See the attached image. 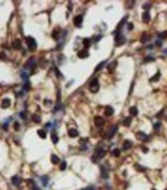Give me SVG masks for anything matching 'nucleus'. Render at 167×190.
Segmentation results:
<instances>
[{
  "label": "nucleus",
  "instance_id": "obj_1",
  "mask_svg": "<svg viewBox=\"0 0 167 190\" xmlns=\"http://www.w3.org/2000/svg\"><path fill=\"white\" fill-rule=\"evenodd\" d=\"M26 44L28 46L29 50L30 51H35L36 49L37 45H36V42L33 37L31 36H28L26 38Z\"/></svg>",
  "mask_w": 167,
  "mask_h": 190
},
{
  "label": "nucleus",
  "instance_id": "obj_2",
  "mask_svg": "<svg viewBox=\"0 0 167 190\" xmlns=\"http://www.w3.org/2000/svg\"><path fill=\"white\" fill-rule=\"evenodd\" d=\"M89 90L92 93H97L99 90V84L97 78H94L89 84Z\"/></svg>",
  "mask_w": 167,
  "mask_h": 190
},
{
  "label": "nucleus",
  "instance_id": "obj_3",
  "mask_svg": "<svg viewBox=\"0 0 167 190\" xmlns=\"http://www.w3.org/2000/svg\"><path fill=\"white\" fill-rule=\"evenodd\" d=\"M115 45L117 46H122L125 43V38L123 36V35H122L121 33H118L115 36Z\"/></svg>",
  "mask_w": 167,
  "mask_h": 190
},
{
  "label": "nucleus",
  "instance_id": "obj_4",
  "mask_svg": "<svg viewBox=\"0 0 167 190\" xmlns=\"http://www.w3.org/2000/svg\"><path fill=\"white\" fill-rule=\"evenodd\" d=\"M104 119L103 118H101L100 116H97L95 118V124L96 125V127L98 128H102L104 125Z\"/></svg>",
  "mask_w": 167,
  "mask_h": 190
},
{
  "label": "nucleus",
  "instance_id": "obj_5",
  "mask_svg": "<svg viewBox=\"0 0 167 190\" xmlns=\"http://www.w3.org/2000/svg\"><path fill=\"white\" fill-rule=\"evenodd\" d=\"M135 138L139 140V141H146L148 140V136L145 133H144L143 131H139L135 134Z\"/></svg>",
  "mask_w": 167,
  "mask_h": 190
},
{
  "label": "nucleus",
  "instance_id": "obj_6",
  "mask_svg": "<svg viewBox=\"0 0 167 190\" xmlns=\"http://www.w3.org/2000/svg\"><path fill=\"white\" fill-rule=\"evenodd\" d=\"M36 66V64L35 60H33V58H30L27 60V62L25 63V67L26 68L30 69V70H33L35 67Z\"/></svg>",
  "mask_w": 167,
  "mask_h": 190
},
{
  "label": "nucleus",
  "instance_id": "obj_7",
  "mask_svg": "<svg viewBox=\"0 0 167 190\" xmlns=\"http://www.w3.org/2000/svg\"><path fill=\"white\" fill-rule=\"evenodd\" d=\"M82 22H83V16L81 15H78L74 18V24L77 27H81Z\"/></svg>",
  "mask_w": 167,
  "mask_h": 190
},
{
  "label": "nucleus",
  "instance_id": "obj_8",
  "mask_svg": "<svg viewBox=\"0 0 167 190\" xmlns=\"http://www.w3.org/2000/svg\"><path fill=\"white\" fill-rule=\"evenodd\" d=\"M117 66H118V62H117V60H114L112 61L109 65L108 66V72L110 73V74H113L114 71H115V69H116V67Z\"/></svg>",
  "mask_w": 167,
  "mask_h": 190
},
{
  "label": "nucleus",
  "instance_id": "obj_9",
  "mask_svg": "<svg viewBox=\"0 0 167 190\" xmlns=\"http://www.w3.org/2000/svg\"><path fill=\"white\" fill-rule=\"evenodd\" d=\"M117 130H118V126L117 125H115V126H112L110 130L108 131V132L107 133V138H111L112 137L115 135V134L116 133Z\"/></svg>",
  "mask_w": 167,
  "mask_h": 190
},
{
  "label": "nucleus",
  "instance_id": "obj_10",
  "mask_svg": "<svg viewBox=\"0 0 167 190\" xmlns=\"http://www.w3.org/2000/svg\"><path fill=\"white\" fill-rule=\"evenodd\" d=\"M77 57L81 59H85V58L89 57V53L85 49H82L77 53Z\"/></svg>",
  "mask_w": 167,
  "mask_h": 190
},
{
  "label": "nucleus",
  "instance_id": "obj_11",
  "mask_svg": "<svg viewBox=\"0 0 167 190\" xmlns=\"http://www.w3.org/2000/svg\"><path fill=\"white\" fill-rule=\"evenodd\" d=\"M10 104H11V101L9 100V98H5L2 101V104H1V107L2 108H8L10 106Z\"/></svg>",
  "mask_w": 167,
  "mask_h": 190
},
{
  "label": "nucleus",
  "instance_id": "obj_12",
  "mask_svg": "<svg viewBox=\"0 0 167 190\" xmlns=\"http://www.w3.org/2000/svg\"><path fill=\"white\" fill-rule=\"evenodd\" d=\"M131 146H132V143H131V141H130L129 140H126V141H125L124 142H123L122 148H123V150L126 151V150H128L129 148H131Z\"/></svg>",
  "mask_w": 167,
  "mask_h": 190
},
{
  "label": "nucleus",
  "instance_id": "obj_13",
  "mask_svg": "<svg viewBox=\"0 0 167 190\" xmlns=\"http://www.w3.org/2000/svg\"><path fill=\"white\" fill-rule=\"evenodd\" d=\"M142 21L144 22H145V23L149 22V21L150 20V14H149L148 11H145L142 13Z\"/></svg>",
  "mask_w": 167,
  "mask_h": 190
},
{
  "label": "nucleus",
  "instance_id": "obj_14",
  "mask_svg": "<svg viewBox=\"0 0 167 190\" xmlns=\"http://www.w3.org/2000/svg\"><path fill=\"white\" fill-rule=\"evenodd\" d=\"M11 181H12V182H13V185L16 186H19V184L21 183V179H20L19 176H17V175H15V176L12 177Z\"/></svg>",
  "mask_w": 167,
  "mask_h": 190
},
{
  "label": "nucleus",
  "instance_id": "obj_15",
  "mask_svg": "<svg viewBox=\"0 0 167 190\" xmlns=\"http://www.w3.org/2000/svg\"><path fill=\"white\" fill-rule=\"evenodd\" d=\"M114 114V109H113V107H111L110 106H107L106 107H105V109H104V115L105 116H108V117H109V116H111Z\"/></svg>",
  "mask_w": 167,
  "mask_h": 190
},
{
  "label": "nucleus",
  "instance_id": "obj_16",
  "mask_svg": "<svg viewBox=\"0 0 167 190\" xmlns=\"http://www.w3.org/2000/svg\"><path fill=\"white\" fill-rule=\"evenodd\" d=\"M12 46H13V47L15 49H19L21 48V41H20V40L19 39L15 40L13 42V43H12Z\"/></svg>",
  "mask_w": 167,
  "mask_h": 190
},
{
  "label": "nucleus",
  "instance_id": "obj_17",
  "mask_svg": "<svg viewBox=\"0 0 167 190\" xmlns=\"http://www.w3.org/2000/svg\"><path fill=\"white\" fill-rule=\"evenodd\" d=\"M78 131L74 129V128H71L68 131V135L71 137V138H76V137L78 136Z\"/></svg>",
  "mask_w": 167,
  "mask_h": 190
},
{
  "label": "nucleus",
  "instance_id": "obj_18",
  "mask_svg": "<svg viewBox=\"0 0 167 190\" xmlns=\"http://www.w3.org/2000/svg\"><path fill=\"white\" fill-rule=\"evenodd\" d=\"M127 19H128V16H126L125 17H124V18H123V19L121 20V22H120L118 23V26H117V30H120V29H121V28H122V27H123V26L125 25V23L126 22Z\"/></svg>",
  "mask_w": 167,
  "mask_h": 190
},
{
  "label": "nucleus",
  "instance_id": "obj_19",
  "mask_svg": "<svg viewBox=\"0 0 167 190\" xmlns=\"http://www.w3.org/2000/svg\"><path fill=\"white\" fill-rule=\"evenodd\" d=\"M51 162L54 165H57L60 162V159L59 157L57 156L56 155H51Z\"/></svg>",
  "mask_w": 167,
  "mask_h": 190
},
{
  "label": "nucleus",
  "instance_id": "obj_20",
  "mask_svg": "<svg viewBox=\"0 0 167 190\" xmlns=\"http://www.w3.org/2000/svg\"><path fill=\"white\" fill-rule=\"evenodd\" d=\"M129 113H130L131 115L135 117V116H137L139 111H138V109H137L136 107H131L129 108Z\"/></svg>",
  "mask_w": 167,
  "mask_h": 190
},
{
  "label": "nucleus",
  "instance_id": "obj_21",
  "mask_svg": "<svg viewBox=\"0 0 167 190\" xmlns=\"http://www.w3.org/2000/svg\"><path fill=\"white\" fill-rule=\"evenodd\" d=\"M105 155V151L104 150H102V149H99V150L96 152V156L97 158H98V159H102V158H104Z\"/></svg>",
  "mask_w": 167,
  "mask_h": 190
},
{
  "label": "nucleus",
  "instance_id": "obj_22",
  "mask_svg": "<svg viewBox=\"0 0 167 190\" xmlns=\"http://www.w3.org/2000/svg\"><path fill=\"white\" fill-rule=\"evenodd\" d=\"M91 44V42H90V40L88 38H85V39L83 40V45L85 48H89Z\"/></svg>",
  "mask_w": 167,
  "mask_h": 190
},
{
  "label": "nucleus",
  "instance_id": "obj_23",
  "mask_svg": "<svg viewBox=\"0 0 167 190\" xmlns=\"http://www.w3.org/2000/svg\"><path fill=\"white\" fill-rule=\"evenodd\" d=\"M52 36H53V38H54V40H57L58 39H59V37H60V31L58 30H57V29H55V30H54V32H53Z\"/></svg>",
  "mask_w": 167,
  "mask_h": 190
},
{
  "label": "nucleus",
  "instance_id": "obj_24",
  "mask_svg": "<svg viewBox=\"0 0 167 190\" xmlns=\"http://www.w3.org/2000/svg\"><path fill=\"white\" fill-rule=\"evenodd\" d=\"M131 123V118H129V117H128V118H126L123 121V125L125 127H129Z\"/></svg>",
  "mask_w": 167,
  "mask_h": 190
},
{
  "label": "nucleus",
  "instance_id": "obj_25",
  "mask_svg": "<svg viewBox=\"0 0 167 190\" xmlns=\"http://www.w3.org/2000/svg\"><path fill=\"white\" fill-rule=\"evenodd\" d=\"M135 168L138 172H144L146 170V168L145 167H143V166L140 165L139 164H135Z\"/></svg>",
  "mask_w": 167,
  "mask_h": 190
},
{
  "label": "nucleus",
  "instance_id": "obj_26",
  "mask_svg": "<svg viewBox=\"0 0 167 190\" xmlns=\"http://www.w3.org/2000/svg\"><path fill=\"white\" fill-rule=\"evenodd\" d=\"M37 134L39 135V137H40L41 138H46V134L43 130H38Z\"/></svg>",
  "mask_w": 167,
  "mask_h": 190
},
{
  "label": "nucleus",
  "instance_id": "obj_27",
  "mask_svg": "<svg viewBox=\"0 0 167 190\" xmlns=\"http://www.w3.org/2000/svg\"><path fill=\"white\" fill-rule=\"evenodd\" d=\"M32 120H33L34 122H36V123H40L41 121V118L37 115H33V116H32Z\"/></svg>",
  "mask_w": 167,
  "mask_h": 190
},
{
  "label": "nucleus",
  "instance_id": "obj_28",
  "mask_svg": "<svg viewBox=\"0 0 167 190\" xmlns=\"http://www.w3.org/2000/svg\"><path fill=\"white\" fill-rule=\"evenodd\" d=\"M159 78H160V73L158 72L156 75L153 76V77L150 79V81H152V82H156V81L159 80Z\"/></svg>",
  "mask_w": 167,
  "mask_h": 190
},
{
  "label": "nucleus",
  "instance_id": "obj_29",
  "mask_svg": "<svg viewBox=\"0 0 167 190\" xmlns=\"http://www.w3.org/2000/svg\"><path fill=\"white\" fill-rule=\"evenodd\" d=\"M51 140H52V141H53L54 144H57V143L58 142V141H59V138H58V136L56 134H52Z\"/></svg>",
  "mask_w": 167,
  "mask_h": 190
},
{
  "label": "nucleus",
  "instance_id": "obj_30",
  "mask_svg": "<svg viewBox=\"0 0 167 190\" xmlns=\"http://www.w3.org/2000/svg\"><path fill=\"white\" fill-rule=\"evenodd\" d=\"M105 63H106V60H104V61H103V62L100 63L98 64V66H96V68H95V72H97V71H99L101 69H102V67L104 66V65Z\"/></svg>",
  "mask_w": 167,
  "mask_h": 190
},
{
  "label": "nucleus",
  "instance_id": "obj_31",
  "mask_svg": "<svg viewBox=\"0 0 167 190\" xmlns=\"http://www.w3.org/2000/svg\"><path fill=\"white\" fill-rule=\"evenodd\" d=\"M148 39H149V37H148L147 35H146V34H142L141 39H140V41H141V43H145V42H147Z\"/></svg>",
  "mask_w": 167,
  "mask_h": 190
},
{
  "label": "nucleus",
  "instance_id": "obj_32",
  "mask_svg": "<svg viewBox=\"0 0 167 190\" xmlns=\"http://www.w3.org/2000/svg\"><path fill=\"white\" fill-rule=\"evenodd\" d=\"M112 155L115 157H118L120 155V150L118 148L114 149V150L112 151Z\"/></svg>",
  "mask_w": 167,
  "mask_h": 190
},
{
  "label": "nucleus",
  "instance_id": "obj_33",
  "mask_svg": "<svg viewBox=\"0 0 167 190\" xmlns=\"http://www.w3.org/2000/svg\"><path fill=\"white\" fill-rule=\"evenodd\" d=\"M67 168V162H63L62 163L60 164V169L61 171H64Z\"/></svg>",
  "mask_w": 167,
  "mask_h": 190
},
{
  "label": "nucleus",
  "instance_id": "obj_34",
  "mask_svg": "<svg viewBox=\"0 0 167 190\" xmlns=\"http://www.w3.org/2000/svg\"><path fill=\"white\" fill-rule=\"evenodd\" d=\"M41 181H42V182H43V186H46V184H47V182H48V178H47V177H46V176H43V177L41 178Z\"/></svg>",
  "mask_w": 167,
  "mask_h": 190
},
{
  "label": "nucleus",
  "instance_id": "obj_35",
  "mask_svg": "<svg viewBox=\"0 0 167 190\" xmlns=\"http://www.w3.org/2000/svg\"><path fill=\"white\" fill-rule=\"evenodd\" d=\"M159 36L162 38V39H166V38H167V31H164L162 33H161L159 35Z\"/></svg>",
  "mask_w": 167,
  "mask_h": 190
},
{
  "label": "nucleus",
  "instance_id": "obj_36",
  "mask_svg": "<svg viewBox=\"0 0 167 190\" xmlns=\"http://www.w3.org/2000/svg\"><path fill=\"white\" fill-rule=\"evenodd\" d=\"M142 8L144 9H145L146 11H148L149 9L151 8V5L150 4H148V3H146V4H144L142 5Z\"/></svg>",
  "mask_w": 167,
  "mask_h": 190
},
{
  "label": "nucleus",
  "instance_id": "obj_37",
  "mask_svg": "<svg viewBox=\"0 0 167 190\" xmlns=\"http://www.w3.org/2000/svg\"><path fill=\"white\" fill-rule=\"evenodd\" d=\"M14 128H15L16 131H18L19 129V124L18 122H15V124H14Z\"/></svg>",
  "mask_w": 167,
  "mask_h": 190
},
{
  "label": "nucleus",
  "instance_id": "obj_38",
  "mask_svg": "<svg viewBox=\"0 0 167 190\" xmlns=\"http://www.w3.org/2000/svg\"><path fill=\"white\" fill-rule=\"evenodd\" d=\"M133 27H134V26H133V24L131 22H129L128 24V30H131L133 29Z\"/></svg>",
  "mask_w": 167,
  "mask_h": 190
},
{
  "label": "nucleus",
  "instance_id": "obj_39",
  "mask_svg": "<svg viewBox=\"0 0 167 190\" xmlns=\"http://www.w3.org/2000/svg\"><path fill=\"white\" fill-rule=\"evenodd\" d=\"M153 60H154V59L152 57H145V62H149V61H153Z\"/></svg>",
  "mask_w": 167,
  "mask_h": 190
},
{
  "label": "nucleus",
  "instance_id": "obj_40",
  "mask_svg": "<svg viewBox=\"0 0 167 190\" xmlns=\"http://www.w3.org/2000/svg\"><path fill=\"white\" fill-rule=\"evenodd\" d=\"M162 45V43L160 41V40H157V41H156V46H159V47H160Z\"/></svg>",
  "mask_w": 167,
  "mask_h": 190
},
{
  "label": "nucleus",
  "instance_id": "obj_41",
  "mask_svg": "<svg viewBox=\"0 0 167 190\" xmlns=\"http://www.w3.org/2000/svg\"><path fill=\"white\" fill-rule=\"evenodd\" d=\"M5 57H6V56H5V53H0V59L3 60V59H5Z\"/></svg>",
  "mask_w": 167,
  "mask_h": 190
},
{
  "label": "nucleus",
  "instance_id": "obj_42",
  "mask_svg": "<svg viewBox=\"0 0 167 190\" xmlns=\"http://www.w3.org/2000/svg\"><path fill=\"white\" fill-rule=\"evenodd\" d=\"M160 125H161L160 123H156V124L154 125V128H155V129H159V127H160Z\"/></svg>",
  "mask_w": 167,
  "mask_h": 190
},
{
  "label": "nucleus",
  "instance_id": "obj_43",
  "mask_svg": "<svg viewBox=\"0 0 167 190\" xmlns=\"http://www.w3.org/2000/svg\"><path fill=\"white\" fill-rule=\"evenodd\" d=\"M55 71H56V75H57V77H60V73L57 70V68H55Z\"/></svg>",
  "mask_w": 167,
  "mask_h": 190
},
{
  "label": "nucleus",
  "instance_id": "obj_44",
  "mask_svg": "<svg viewBox=\"0 0 167 190\" xmlns=\"http://www.w3.org/2000/svg\"><path fill=\"white\" fill-rule=\"evenodd\" d=\"M29 86H30V85H29L28 84H26V85L24 86V89L26 90H29Z\"/></svg>",
  "mask_w": 167,
  "mask_h": 190
},
{
  "label": "nucleus",
  "instance_id": "obj_45",
  "mask_svg": "<svg viewBox=\"0 0 167 190\" xmlns=\"http://www.w3.org/2000/svg\"><path fill=\"white\" fill-rule=\"evenodd\" d=\"M142 151H144V152L146 153V152H147V151H148V149H147V148H145V147H143V148H142Z\"/></svg>",
  "mask_w": 167,
  "mask_h": 190
},
{
  "label": "nucleus",
  "instance_id": "obj_46",
  "mask_svg": "<svg viewBox=\"0 0 167 190\" xmlns=\"http://www.w3.org/2000/svg\"><path fill=\"white\" fill-rule=\"evenodd\" d=\"M164 53H165V54H166V55H167V49H165V50H164Z\"/></svg>",
  "mask_w": 167,
  "mask_h": 190
},
{
  "label": "nucleus",
  "instance_id": "obj_47",
  "mask_svg": "<svg viewBox=\"0 0 167 190\" xmlns=\"http://www.w3.org/2000/svg\"><path fill=\"white\" fill-rule=\"evenodd\" d=\"M152 190H156V189H152Z\"/></svg>",
  "mask_w": 167,
  "mask_h": 190
}]
</instances>
